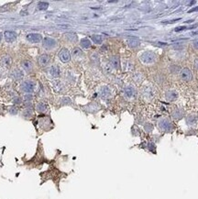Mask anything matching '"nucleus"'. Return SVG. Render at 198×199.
I'll list each match as a JSON object with an SVG mask.
<instances>
[{"mask_svg": "<svg viewBox=\"0 0 198 199\" xmlns=\"http://www.w3.org/2000/svg\"><path fill=\"white\" fill-rule=\"evenodd\" d=\"M31 98H32L31 96H25L26 101H30V99H31Z\"/></svg>", "mask_w": 198, "mask_h": 199, "instance_id": "obj_33", "label": "nucleus"}, {"mask_svg": "<svg viewBox=\"0 0 198 199\" xmlns=\"http://www.w3.org/2000/svg\"><path fill=\"white\" fill-rule=\"evenodd\" d=\"M148 145H149V150H150V151H153V148H155L154 144H153V143H149Z\"/></svg>", "mask_w": 198, "mask_h": 199, "instance_id": "obj_30", "label": "nucleus"}, {"mask_svg": "<svg viewBox=\"0 0 198 199\" xmlns=\"http://www.w3.org/2000/svg\"><path fill=\"white\" fill-rule=\"evenodd\" d=\"M170 71H171V73H179V71H180V67L177 66V65H172V66L170 67Z\"/></svg>", "mask_w": 198, "mask_h": 199, "instance_id": "obj_27", "label": "nucleus"}, {"mask_svg": "<svg viewBox=\"0 0 198 199\" xmlns=\"http://www.w3.org/2000/svg\"><path fill=\"white\" fill-rule=\"evenodd\" d=\"M192 46L195 49V50H198V40L196 41H194L193 43H192Z\"/></svg>", "mask_w": 198, "mask_h": 199, "instance_id": "obj_29", "label": "nucleus"}, {"mask_svg": "<svg viewBox=\"0 0 198 199\" xmlns=\"http://www.w3.org/2000/svg\"><path fill=\"white\" fill-rule=\"evenodd\" d=\"M22 67H23L24 70L29 72V71H31V70H32L33 64H32L31 62H29V61H24V62L22 63Z\"/></svg>", "mask_w": 198, "mask_h": 199, "instance_id": "obj_17", "label": "nucleus"}, {"mask_svg": "<svg viewBox=\"0 0 198 199\" xmlns=\"http://www.w3.org/2000/svg\"><path fill=\"white\" fill-rule=\"evenodd\" d=\"M180 77L182 80L185 82H189L193 79V73L188 68H184L180 71Z\"/></svg>", "mask_w": 198, "mask_h": 199, "instance_id": "obj_4", "label": "nucleus"}, {"mask_svg": "<svg viewBox=\"0 0 198 199\" xmlns=\"http://www.w3.org/2000/svg\"><path fill=\"white\" fill-rule=\"evenodd\" d=\"M140 60L144 64H152L156 61V54L153 51H145L143 52L140 57Z\"/></svg>", "mask_w": 198, "mask_h": 199, "instance_id": "obj_1", "label": "nucleus"}, {"mask_svg": "<svg viewBox=\"0 0 198 199\" xmlns=\"http://www.w3.org/2000/svg\"><path fill=\"white\" fill-rule=\"evenodd\" d=\"M159 128L162 129V131H165V132H170L173 129V126L171 122L166 119V118H162L159 121Z\"/></svg>", "mask_w": 198, "mask_h": 199, "instance_id": "obj_2", "label": "nucleus"}, {"mask_svg": "<svg viewBox=\"0 0 198 199\" xmlns=\"http://www.w3.org/2000/svg\"><path fill=\"white\" fill-rule=\"evenodd\" d=\"M101 96L103 97H108L110 96V90L108 86H104L101 89Z\"/></svg>", "mask_w": 198, "mask_h": 199, "instance_id": "obj_24", "label": "nucleus"}, {"mask_svg": "<svg viewBox=\"0 0 198 199\" xmlns=\"http://www.w3.org/2000/svg\"><path fill=\"white\" fill-rule=\"evenodd\" d=\"M26 40L30 43H39L42 41V36L39 33H29L26 36Z\"/></svg>", "mask_w": 198, "mask_h": 199, "instance_id": "obj_5", "label": "nucleus"}, {"mask_svg": "<svg viewBox=\"0 0 198 199\" xmlns=\"http://www.w3.org/2000/svg\"><path fill=\"white\" fill-rule=\"evenodd\" d=\"M65 38L67 39V41H70V42H76L78 40L77 35H76L75 33H67L65 35Z\"/></svg>", "mask_w": 198, "mask_h": 199, "instance_id": "obj_16", "label": "nucleus"}, {"mask_svg": "<svg viewBox=\"0 0 198 199\" xmlns=\"http://www.w3.org/2000/svg\"><path fill=\"white\" fill-rule=\"evenodd\" d=\"M80 45L83 49H89L91 47V41L88 39H83L80 42Z\"/></svg>", "mask_w": 198, "mask_h": 199, "instance_id": "obj_19", "label": "nucleus"}, {"mask_svg": "<svg viewBox=\"0 0 198 199\" xmlns=\"http://www.w3.org/2000/svg\"><path fill=\"white\" fill-rule=\"evenodd\" d=\"M21 89L23 90L26 93H32L35 89V83L33 81H30V80H28V81H25L22 83L21 85Z\"/></svg>", "mask_w": 198, "mask_h": 199, "instance_id": "obj_3", "label": "nucleus"}, {"mask_svg": "<svg viewBox=\"0 0 198 199\" xmlns=\"http://www.w3.org/2000/svg\"><path fill=\"white\" fill-rule=\"evenodd\" d=\"M51 62V57L48 54H41L38 58V63L41 67L47 66Z\"/></svg>", "mask_w": 198, "mask_h": 199, "instance_id": "obj_7", "label": "nucleus"}, {"mask_svg": "<svg viewBox=\"0 0 198 199\" xmlns=\"http://www.w3.org/2000/svg\"><path fill=\"white\" fill-rule=\"evenodd\" d=\"M194 66H195L196 69H198V58H196L194 60Z\"/></svg>", "mask_w": 198, "mask_h": 199, "instance_id": "obj_32", "label": "nucleus"}, {"mask_svg": "<svg viewBox=\"0 0 198 199\" xmlns=\"http://www.w3.org/2000/svg\"><path fill=\"white\" fill-rule=\"evenodd\" d=\"M59 58L63 63H67L71 60V53L66 48H63L59 52Z\"/></svg>", "mask_w": 198, "mask_h": 199, "instance_id": "obj_6", "label": "nucleus"}, {"mask_svg": "<svg viewBox=\"0 0 198 199\" xmlns=\"http://www.w3.org/2000/svg\"><path fill=\"white\" fill-rule=\"evenodd\" d=\"M11 77L15 80H19L21 79L22 77H23V73H22L20 70H19V69H14V70L11 72L10 73Z\"/></svg>", "mask_w": 198, "mask_h": 199, "instance_id": "obj_12", "label": "nucleus"}, {"mask_svg": "<svg viewBox=\"0 0 198 199\" xmlns=\"http://www.w3.org/2000/svg\"><path fill=\"white\" fill-rule=\"evenodd\" d=\"M145 129H146V131L150 132V131H152V129H153V126H152L151 124H148V125H146Z\"/></svg>", "mask_w": 198, "mask_h": 199, "instance_id": "obj_28", "label": "nucleus"}, {"mask_svg": "<svg viewBox=\"0 0 198 199\" xmlns=\"http://www.w3.org/2000/svg\"><path fill=\"white\" fill-rule=\"evenodd\" d=\"M110 63H111V65L114 68H115V69H118L119 68V65H120V62H119L118 56H117V55L112 56L111 59H110Z\"/></svg>", "mask_w": 198, "mask_h": 199, "instance_id": "obj_15", "label": "nucleus"}, {"mask_svg": "<svg viewBox=\"0 0 198 199\" xmlns=\"http://www.w3.org/2000/svg\"><path fill=\"white\" fill-rule=\"evenodd\" d=\"M4 36H5L6 41V42H9V43L14 42L15 41H16V39H17V34L15 33L14 31H10V30H7V31H6L5 34H4Z\"/></svg>", "mask_w": 198, "mask_h": 199, "instance_id": "obj_10", "label": "nucleus"}, {"mask_svg": "<svg viewBox=\"0 0 198 199\" xmlns=\"http://www.w3.org/2000/svg\"><path fill=\"white\" fill-rule=\"evenodd\" d=\"M186 123L189 126H194L196 124V118L194 116V115H190L186 118Z\"/></svg>", "mask_w": 198, "mask_h": 199, "instance_id": "obj_18", "label": "nucleus"}, {"mask_svg": "<svg viewBox=\"0 0 198 199\" xmlns=\"http://www.w3.org/2000/svg\"><path fill=\"white\" fill-rule=\"evenodd\" d=\"M197 10H198V6H197V7H194V9H191L189 12H190V13H192V12H194V11H197Z\"/></svg>", "mask_w": 198, "mask_h": 199, "instance_id": "obj_34", "label": "nucleus"}, {"mask_svg": "<svg viewBox=\"0 0 198 199\" xmlns=\"http://www.w3.org/2000/svg\"><path fill=\"white\" fill-rule=\"evenodd\" d=\"M186 28L185 27H182V28H176L175 29V31H181V30H184V29H185Z\"/></svg>", "mask_w": 198, "mask_h": 199, "instance_id": "obj_31", "label": "nucleus"}, {"mask_svg": "<svg viewBox=\"0 0 198 199\" xmlns=\"http://www.w3.org/2000/svg\"><path fill=\"white\" fill-rule=\"evenodd\" d=\"M127 44L130 48L134 49V48H137L140 45V41L136 39H130V40L127 41Z\"/></svg>", "mask_w": 198, "mask_h": 199, "instance_id": "obj_20", "label": "nucleus"}, {"mask_svg": "<svg viewBox=\"0 0 198 199\" xmlns=\"http://www.w3.org/2000/svg\"><path fill=\"white\" fill-rule=\"evenodd\" d=\"M43 46L46 49L48 50H51L52 48H54L56 46V41L54 39H52V38H45L44 41H43Z\"/></svg>", "mask_w": 198, "mask_h": 199, "instance_id": "obj_8", "label": "nucleus"}, {"mask_svg": "<svg viewBox=\"0 0 198 199\" xmlns=\"http://www.w3.org/2000/svg\"><path fill=\"white\" fill-rule=\"evenodd\" d=\"M177 97H178V94L176 91L172 90V91H168L166 93V99L169 101H175L177 99Z\"/></svg>", "mask_w": 198, "mask_h": 199, "instance_id": "obj_11", "label": "nucleus"}, {"mask_svg": "<svg viewBox=\"0 0 198 199\" xmlns=\"http://www.w3.org/2000/svg\"><path fill=\"white\" fill-rule=\"evenodd\" d=\"M73 56L74 58H81L82 56H83V53L81 51V49L79 48H74L73 51Z\"/></svg>", "mask_w": 198, "mask_h": 199, "instance_id": "obj_22", "label": "nucleus"}, {"mask_svg": "<svg viewBox=\"0 0 198 199\" xmlns=\"http://www.w3.org/2000/svg\"><path fill=\"white\" fill-rule=\"evenodd\" d=\"M47 109V106L43 104V103H39L37 105V110L40 112H44L45 110Z\"/></svg>", "mask_w": 198, "mask_h": 199, "instance_id": "obj_25", "label": "nucleus"}, {"mask_svg": "<svg viewBox=\"0 0 198 199\" xmlns=\"http://www.w3.org/2000/svg\"><path fill=\"white\" fill-rule=\"evenodd\" d=\"M38 6H39L40 10H46L49 6V3L48 2H40Z\"/></svg>", "mask_w": 198, "mask_h": 199, "instance_id": "obj_26", "label": "nucleus"}, {"mask_svg": "<svg viewBox=\"0 0 198 199\" xmlns=\"http://www.w3.org/2000/svg\"><path fill=\"white\" fill-rule=\"evenodd\" d=\"M0 63L4 67H9L11 64V58L9 55H5L0 60Z\"/></svg>", "mask_w": 198, "mask_h": 199, "instance_id": "obj_13", "label": "nucleus"}, {"mask_svg": "<svg viewBox=\"0 0 198 199\" xmlns=\"http://www.w3.org/2000/svg\"><path fill=\"white\" fill-rule=\"evenodd\" d=\"M91 39H92V41L95 44H101L102 41H103V38L100 35H93L92 37H91Z\"/></svg>", "mask_w": 198, "mask_h": 199, "instance_id": "obj_23", "label": "nucleus"}, {"mask_svg": "<svg viewBox=\"0 0 198 199\" xmlns=\"http://www.w3.org/2000/svg\"><path fill=\"white\" fill-rule=\"evenodd\" d=\"M172 117L176 119H180L184 117V111H182V109H176L172 113Z\"/></svg>", "mask_w": 198, "mask_h": 199, "instance_id": "obj_21", "label": "nucleus"}, {"mask_svg": "<svg viewBox=\"0 0 198 199\" xmlns=\"http://www.w3.org/2000/svg\"><path fill=\"white\" fill-rule=\"evenodd\" d=\"M124 96L127 99H134L136 97V91L133 87L127 86L124 89Z\"/></svg>", "mask_w": 198, "mask_h": 199, "instance_id": "obj_9", "label": "nucleus"}, {"mask_svg": "<svg viewBox=\"0 0 198 199\" xmlns=\"http://www.w3.org/2000/svg\"><path fill=\"white\" fill-rule=\"evenodd\" d=\"M50 74L53 77H59L60 75V68L57 65H52L50 68Z\"/></svg>", "mask_w": 198, "mask_h": 199, "instance_id": "obj_14", "label": "nucleus"}, {"mask_svg": "<svg viewBox=\"0 0 198 199\" xmlns=\"http://www.w3.org/2000/svg\"><path fill=\"white\" fill-rule=\"evenodd\" d=\"M1 39H2V35H1V33H0V41H1Z\"/></svg>", "mask_w": 198, "mask_h": 199, "instance_id": "obj_35", "label": "nucleus"}]
</instances>
